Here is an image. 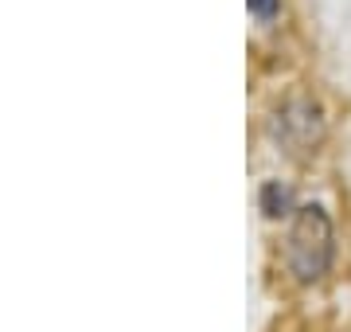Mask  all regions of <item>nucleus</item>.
<instances>
[{"mask_svg": "<svg viewBox=\"0 0 351 332\" xmlns=\"http://www.w3.org/2000/svg\"><path fill=\"white\" fill-rule=\"evenodd\" d=\"M285 262L297 281H316L328 274V262H332V219H328V211L320 204L297 207V219H293L289 246H285Z\"/></svg>", "mask_w": 351, "mask_h": 332, "instance_id": "nucleus-1", "label": "nucleus"}, {"mask_svg": "<svg viewBox=\"0 0 351 332\" xmlns=\"http://www.w3.org/2000/svg\"><path fill=\"white\" fill-rule=\"evenodd\" d=\"M262 211L269 219L289 215V211H293V188L281 184V180H265L262 184Z\"/></svg>", "mask_w": 351, "mask_h": 332, "instance_id": "nucleus-3", "label": "nucleus"}, {"mask_svg": "<svg viewBox=\"0 0 351 332\" xmlns=\"http://www.w3.org/2000/svg\"><path fill=\"white\" fill-rule=\"evenodd\" d=\"M246 4H250V12H258V16H274L281 0H246Z\"/></svg>", "mask_w": 351, "mask_h": 332, "instance_id": "nucleus-4", "label": "nucleus"}, {"mask_svg": "<svg viewBox=\"0 0 351 332\" xmlns=\"http://www.w3.org/2000/svg\"><path fill=\"white\" fill-rule=\"evenodd\" d=\"M274 133L285 141L289 149H313L320 133H324V117H320V102L308 98V94H297L289 98L274 117Z\"/></svg>", "mask_w": 351, "mask_h": 332, "instance_id": "nucleus-2", "label": "nucleus"}]
</instances>
